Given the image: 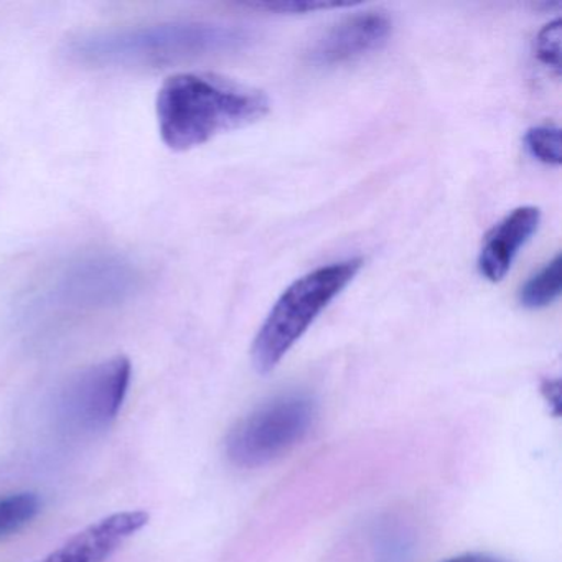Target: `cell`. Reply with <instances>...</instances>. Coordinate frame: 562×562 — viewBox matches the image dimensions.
I'll list each match as a JSON object with an SVG mask.
<instances>
[{
	"label": "cell",
	"mask_w": 562,
	"mask_h": 562,
	"mask_svg": "<svg viewBox=\"0 0 562 562\" xmlns=\"http://www.w3.org/2000/svg\"><path fill=\"white\" fill-rule=\"evenodd\" d=\"M251 32L215 21H169L93 32L71 42L68 55L93 68L167 67L245 50Z\"/></svg>",
	"instance_id": "cell-1"
},
{
	"label": "cell",
	"mask_w": 562,
	"mask_h": 562,
	"mask_svg": "<svg viewBox=\"0 0 562 562\" xmlns=\"http://www.w3.org/2000/svg\"><path fill=\"white\" fill-rule=\"evenodd\" d=\"M268 113L269 100L262 91L215 75H176L157 97L160 137L179 153L258 123Z\"/></svg>",
	"instance_id": "cell-2"
},
{
	"label": "cell",
	"mask_w": 562,
	"mask_h": 562,
	"mask_svg": "<svg viewBox=\"0 0 562 562\" xmlns=\"http://www.w3.org/2000/svg\"><path fill=\"white\" fill-rule=\"evenodd\" d=\"M361 265V259L353 258L321 266L282 292L252 341V367L259 374L271 373L284 360L318 315L353 281Z\"/></svg>",
	"instance_id": "cell-3"
},
{
	"label": "cell",
	"mask_w": 562,
	"mask_h": 562,
	"mask_svg": "<svg viewBox=\"0 0 562 562\" xmlns=\"http://www.w3.org/2000/svg\"><path fill=\"white\" fill-rule=\"evenodd\" d=\"M317 417V403L308 394L272 397L235 424L226 437V457L239 469L274 462L307 437Z\"/></svg>",
	"instance_id": "cell-4"
},
{
	"label": "cell",
	"mask_w": 562,
	"mask_h": 562,
	"mask_svg": "<svg viewBox=\"0 0 562 562\" xmlns=\"http://www.w3.org/2000/svg\"><path fill=\"white\" fill-rule=\"evenodd\" d=\"M131 374V361L114 357L68 378L54 400L55 419L61 429L90 436L110 427L126 400Z\"/></svg>",
	"instance_id": "cell-5"
},
{
	"label": "cell",
	"mask_w": 562,
	"mask_h": 562,
	"mask_svg": "<svg viewBox=\"0 0 562 562\" xmlns=\"http://www.w3.org/2000/svg\"><path fill=\"white\" fill-rule=\"evenodd\" d=\"M139 285V271L130 259L97 252L65 266L45 289L44 305L57 311H103L130 301Z\"/></svg>",
	"instance_id": "cell-6"
},
{
	"label": "cell",
	"mask_w": 562,
	"mask_h": 562,
	"mask_svg": "<svg viewBox=\"0 0 562 562\" xmlns=\"http://www.w3.org/2000/svg\"><path fill=\"white\" fill-rule=\"evenodd\" d=\"M393 32V22L383 12H361L338 22L317 38L307 58L318 68L353 64L380 50Z\"/></svg>",
	"instance_id": "cell-7"
},
{
	"label": "cell",
	"mask_w": 562,
	"mask_h": 562,
	"mask_svg": "<svg viewBox=\"0 0 562 562\" xmlns=\"http://www.w3.org/2000/svg\"><path fill=\"white\" fill-rule=\"evenodd\" d=\"M147 522L146 512L114 513L68 539L41 562H104Z\"/></svg>",
	"instance_id": "cell-8"
},
{
	"label": "cell",
	"mask_w": 562,
	"mask_h": 562,
	"mask_svg": "<svg viewBox=\"0 0 562 562\" xmlns=\"http://www.w3.org/2000/svg\"><path fill=\"white\" fill-rule=\"evenodd\" d=\"M541 212L536 206H519L486 235L479 255V271L486 281H503L516 256L538 232Z\"/></svg>",
	"instance_id": "cell-9"
},
{
	"label": "cell",
	"mask_w": 562,
	"mask_h": 562,
	"mask_svg": "<svg viewBox=\"0 0 562 562\" xmlns=\"http://www.w3.org/2000/svg\"><path fill=\"white\" fill-rule=\"evenodd\" d=\"M562 259L555 255L551 261L546 262L538 272L531 276L519 289V304L525 308L538 311L554 304L561 295L562 289Z\"/></svg>",
	"instance_id": "cell-10"
},
{
	"label": "cell",
	"mask_w": 562,
	"mask_h": 562,
	"mask_svg": "<svg viewBox=\"0 0 562 562\" xmlns=\"http://www.w3.org/2000/svg\"><path fill=\"white\" fill-rule=\"evenodd\" d=\"M42 509L37 493L19 492L0 496V539L9 538L31 525Z\"/></svg>",
	"instance_id": "cell-11"
},
{
	"label": "cell",
	"mask_w": 562,
	"mask_h": 562,
	"mask_svg": "<svg viewBox=\"0 0 562 562\" xmlns=\"http://www.w3.org/2000/svg\"><path fill=\"white\" fill-rule=\"evenodd\" d=\"M529 156L549 167L561 166V130L552 124L531 127L525 136Z\"/></svg>",
	"instance_id": "cell-12"
},
{
	"label": "cell",
	"mask_w": 562,
	"mask_h": 562,
	"mask_svg": "<svg viewBox=\"0 0 562 562\" xmlns=\"http://www.w3.org/2000/svg\"><path fill=\"white\" fill-rule=\"evenodd\" d=\"M561 19H555L539 31L535 42V55L539 64L551 68L558 77L561 74Z\"/></svg>",
	"instance_id": "cell-13"
},
{
	"label": "cell",
	"mask_w": 562,
	"mask_h": 562,
	"mask_svg": "<svg viewBox=\"0 0 562 562\" xmlns=\"http://www.w3.org/2000/svg\"><path fill=\"white\" fill-rule=\"evenodd\" d=\"M341 8L340 4H305V2H268V4H252L258 11L272 12V14H311V12L328 11Z\"/></svg>",
	"instance_id": "cell-14"
},
{
	"label": "cell",
	"mask_w": 562,
	"mask_h": 562,
	"mask_svg": "<svg viewBox=\"0 0 562 562\" xmlns=\"http://www.w3.org/2000/svg\"><path fill=\"white\" fill-rule=\"evenodd\" d=\"M443 562H506L505 559L496 558L492 554H482V552H470V554L457 555V558L447 559Z\"/></svg>",
	"instance_id": "cell-15"
},
{
	"label": "cell",
	"mask_w": 562,
	"mask_h": 562,
	"mask_svg": "<svg viewBox=\"0 0 562 562\" xmlns=\"http://www.w3.org/2000/svg\"><path fill=\"white\" fill-rule=\"evenodd\" d=\"M542 393H544L546 400L554 406V414H559V396H561V390H559L558 380H549L542 384Z\"/></svg>",
	"instance_id": "cell-16"
}]
</instances>
